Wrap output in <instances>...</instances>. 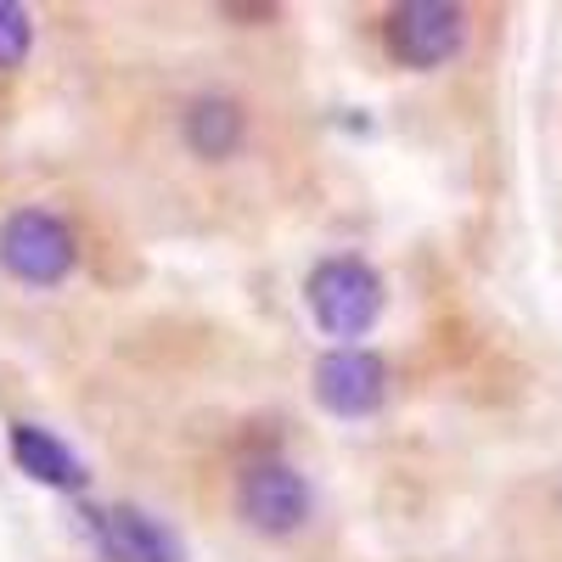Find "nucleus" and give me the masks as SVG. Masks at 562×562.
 I'll return each instance as SVG.
<instances>
[{
	"instance_id": "423d86ee",
	"label": "nucleus",
	"mask_w": 562,
	"mask_h": 562,
	"mask_svg": "<svg viewBox=\"0 0 562 562\" xmlns=\"http://www.w3.org/2000/svg\"><path fill=\"white\" fill-rule=\"evenodd\" d=\"M85 524L108 562H186V546L175 540V529L147 518L140 506H113V512L85 506Z\"/></svg>"
},
{
	"instance_id": "7ed1b4c3",
	"label": "nucleus",
	"mask_w": 562,
	"mask_h": 562,
	"mask_svg": "<svg viewBox=\"0 0 562 562\" xmlns=\"http://www.w3.org/2000/svg\"><path fill=\"white\" fill-rule=\"evenodd\" d=\"M383 40H389L394 63L428 74V68H445L467 45V12L450 7V0H405V7L389 12Z\"/></svg>"
},
{
	"instance_id": "39448f33",
	"label": "nucleus",
	"mask_w": 562,
	"mask_h": 562,
	"mask_svg": "<svg viewBox=\"0 0 562 562\" xmlns=\"http://www.w3.org/2000/svg\"><path fill=\"white\" fill-rule=\"evenodd\" d=\"M315 400L333 416H344V422L371 416L389 400V366L371 349H333V355H321V366H315Z\"/></svg>"
},
{
	"instance_id": "f257e3e1",
	"label": "nucleus",
	"mask_w": 562,
	"mask_h": 562,
	"mask_svg": "<svg viewBox=\"0 0 562 562\" xmlns=\"http://www.w3.org/2000/svg\"><path fill=\"white\" fill-rule=\"evenodd\" d=\"M310 315L326 338H344V349H355V338H366L383 315V276L371 270L366 259H321L304 281Z\"/></svg>"
},
{
	"instance_id": "1a4fd4ad",
	"label": "nucleus",
	"mask_w": 562,
	"mask_h": 562,
	"mask_svg": "<svg viewBox=\"0 0 562 562\" xmlns=\"http://www.w3.org/2000/svg\"><path fill=\"white\" fill-rule=\"evenodd\" d=\"M29 45H34V23H29V12L18 7V0H0V74L23 68Z\"/></svg>"
},
{
	"instance_id": "f03ea898",
	"label": "nucleus",
	"mask_w": 562,
	"mask_h": 562,
	"mask_svg": "<svg viewBox=\"0 0 562 562\" xmlns=\"http://www.w3.org/2000/svg\"><path fill=\"white\" fill-rule=\"evenodd\" d=\"M79 265L74 231L52 209H18L0 225V270L29 281V288H57V281Z\"/></svg>"
},
{
	"instance_id": "20e7f679",
	"label": "nucleus",
	"mask_w": 562,
	"mask_h": 562,
	"mask_svg": "<svg viewBox=\"0 0 562 562\" xmlns=\"http://www.w3.org/2000/svg\"><path fill=\"white\" fill-rule=\"evenodd\" d=\"M310 506H315V495L288 461H254L237 479V512L259 535H276V540L299 535L310 524Z\"/></svg>"
},
{
	"instance_id": "0eeeda50",
	"label": "nucleus",
	"mask_w": 562,
	"mask_h": 562,
	"mask_svg": "<svg viewBox=\"0 0 562 562\" xmlns=\"http://www.w3.org/2000/svg\"><path fill=\"white\" fill-rule=\"evenodd\" d=\"M12 461L23 467L34 484H52V490H79L85 484V461L57 434L34 428V422H18V428H12Z\"/></svg>"
},
{
	"instance_id": "6e6552de",
	"label": "nucleus",
	"mask_w": 562,
	"mask_h": 562,
	"mask_svg": "<svg viewBox=\"0 0 562 562\" xmlns=\"http://www.w3.org/2000/svg\"><path fill=\"white\" fill-rule=\"evenodd\" d=\"M243 130H248V119L231 97H198L192 108H186V147H192L198 158H209V164L237 153Z\"/></svg>"
}]
</instances>
